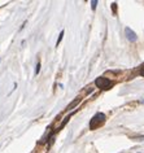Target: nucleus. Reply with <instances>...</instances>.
<instances>
[{
  "mask_svg": "<svg viewBox=\"0 0 144 153\" xmlns=\"http://www.w3.org/2000/svg\"><path fill=\"white\" fill-rule=\"evenodd\" d=\"M104 121H105V114L104 113H96L94 117H92L91 121H90V129L91 130L96 129V127L100 126Z\"/></svg>",
  "mask_w": 144,
  "mask_h": 153,
  "instance_id": "nucleus-1",
  "label": "nucleus"
},
{
  "mask_svg": "<svg viewBox=\"0 0 144 153\" xmlns=\"http://www.w3.org/2000/svg\"><path fill=\"white\" fill-rule=\"evenodd\" d=\"M95 84H96V87L101 88V90H108V88H109L110 86L113 84V83L110 82L108 78H105V77H99V78H96V80H95Z\"/></svg>",
  "mask_w": 144,
  "mask_h": 153,
  "instance_id": "nucleus-2",
  "label": "nucleus"
},
{
  "mask_svg": "<svg viewBox=\"0 0 144 153\" xmlns=\"http://www.w3.org/2000/svg\"><path fill=\"white\" fill-rule=\"evenodd\" d=\"M125 34H126V38H127L130 41H136V39H138L136 34L134 33V31L131 30L130 27H126V29H125Z\"/></svg>",
  "mask_w": 144,
  "mask_h": 153,
  "instance_id": "nucleus-3",
  "label": "nucleus"
},
{
  "mask_svg": "<svg viewBox=\"0 0 144 153\" xmlns=\"http://www.w3.org/2000/svg\"><path fill=\"white\" fill-rule=\"evenodd\" d=\"M79 101H81V99H79V97H78V99H77V100H74V101H73V103H71V104H70V105H68V108H66V110H70V109H71V108H73V106H75V105H77V104H78V103H79Z\"/></svg>",
  "mask_w": 144,
  "mask_h": 153,
  "instance_id": "nucleus-4",
  "label": "nucleus"
},
{
  "mask_svg": "<svg viewBox=\"0 0 144 153\" xmlns=\"http://www.w3.org/2000/svg\"><path fill=\"white\" fill-rule=\"evenodd\" d=\"M62 36H64V30H61L60 35H58V39H57V41H56V47H58V44L61 43V40H62Z\"/></svg>",
  "mask_w": 144,
  "mask_h": 153,
  "instance_id": "nucleus-5",
  "label": "nucleus"
},
{
  "mask_svg": "<svg viewBox=\"0 0 144 153\" xmlns=\"http://www.w3.org/2000/svg\"><path fill=\"white\" fill-rule=\"evenodd\" d=\"M39 71H40V62L38 61V64H37V69H35V75L39 74Z\"/></svg>",
  "mask_w": 144,
  "mask_h": 153,
  "instance_id": "nucleus-6",
  "label": "nucleus"
},
{
  "mask_svg": "<svg viewBox=\"0 0 144 153\" xmlns=\"http://www.w3.org/2000/svg\"><path fill=\"white\" fill-rule=\"evenodd\" d=\"M96 5H97V1H96V0H92V1H91V7H92V9H96Z\"/></svg>",
  "mask_w": 144,
  "mask_h": 153,
  "instance_id": "nucleus-7",
  "label": "nucleus"
},
{
  "mask_svg": "<svg viewBox=\"0 0 144 153\" xmlns=\"http://www.w3.org/2000/svg\"><path fill=\"white\" fill-rule=\"evenodd\" d=\"M112 9H113V13H115V10H117V4H115V3L112 4Z\"/></svg>",
  "mask_w": 144,
  "mask_h": 153,
  "instance_id": "nucleus-8",
  "label": "nucleus"
},
{
  "mask_svg": "<svg viewBox=\"0 0 144 153\" xmlns=\"http://www.w3.org/2000/svg\"><path fill=\"white\" fill-rule=\"evenodd\" d=\"M140 75H141V77H144V66L140 69Z\"/></svg>",
  "mask_w": 144,
  "mask_h": 153,
  "instance_id": "nucleus-9",
  "label": "nucleus"
}]
</instances>
